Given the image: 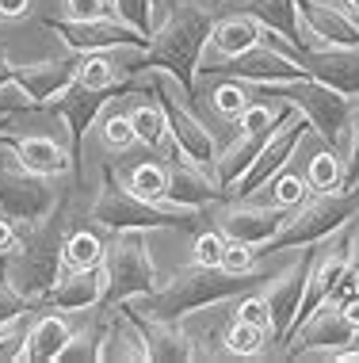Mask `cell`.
<instances>
[{
	"mask_svg": "<svg viewBox=\"0 0 359 363\" xmlns=\"http://www.w3.org/2000/svg\"><path fill=\"white\" fill-rule=\"evenodd\" d=\"M359 211V184L341 191H317L306 203H298L295 211H287L279 233L271 238L268 249H298V245H317L333 233H341V225Z\"/></svg>",
	"mask_w": 359,
	"mask_h": 363,
	"instance_id": "6da1fadb",
	"label": "cell"
},
{
	"mask_svg": "<svg viewBox=\"0 0 359 363\" xmlns=\"http://www.w3.org/2000/svg\"><path fill=\"white\" fill-rule=\"evenodd\" d=\"M103 272H108V298L103 302H138L157 291V268L145 225H122L115 241L103 249Z\"/></svg>",
	"mask_w": 359,
	"mask_h": 363,
	"instance_id": "7a4b0ae2",
	"label": "cell"
},
{
	"mask_svg": "<svg viewBox=\"0 0 359 363\" xmlns=\"http://www.w3.org/2000/svg\"><path fill=\"white\" fill-rule=\"evenodd\" d=\"M210 31H215V16L203 4H176L169 12V19L149 35L153 50L145 57H149L153 65H161V69H172L176 77H191Z\"/></svg>",
	"mask_w": 359,
	"mask_h": 363,
	"instance_id": "3957f363",
	"label": "cell"
},
{
	"mask_svg": "<svg viewBox=\"0 0 359 363\" xmlns=\"http://www.w3.org/2000/svg\"><path fill=\"white\" fill-rule=\"evenodd\" d=\"M306 130H309V123L302 119V111H295V107H290V111L283 115V123H279L275 130H271V138L260 145L256 161H252L249 169L241 172V180L234 184V188H226V191H229V195H237V199H252L256 191H264L268 184L287 169V161L295 157L298 145H302Z\"/></svg>",
	"mask_w": 359,
	"mask_h": 363,
	"instance_id": "277c9868",
	"label": "cell"
},
{
	"mask_svg": "<svg viewBox=\"0 0 359 363\" xmlns=\"http://www.w3.org/2000/svg\"><path fill=\"white\" fill-rule=\"evenodd\" d=\"M355 325H348L344 313H341V302H321V306H314L306 313L302 321H298L295 329H290L287 345L290 356H306V359H336V352L348 348L355 340Z\"/></svg>",
	"mask_w": 359,
	"mask_h": 363,
	"instance_id": "5b68a950",
	"label": "cell"
},
{
	"mask_svg": "<svg viewBox=\"0 0 359 363\" xmlns=\"http://www.w3.org/2000/svg\"><path fill=\"white\" fill-rule=\"evenodd\" d=\"M283 96L295 111H302V119L309 123V130H317V138L325 145H336V138H341L344 126H348V115H352L348 96H341L336 88H329L321 81H314L309 73L302 81L290 84Z\"/></svg>",
	"mask_w": 359,
	"mask_h": 363,
	"instance_id": "8992f818",
	"label": "cell"
},
{
	"mask_svg": "<svg viewBox=\"0 0 359 363\" xmlns=\"http://www.w3.org/2000/svg\"><path fill=\"white\" fill-rule=\"evenodd\" d=\"M229 62H234V65H226L222 73H229L234 81L256 84V88H279V92H287L295 81H302V77H306L302 57L287 54L283 46L268 43V38L260 46H252L249 54L229 57Z\"/></svg>",
	"mask_w": 359,
	"mask_h": 363,
	"instance_id": "52a82bcc",
	"label": "cell"
},
{
	"mask_svg": "<svg viewBox=\"0 0 359 363\" xmlns=\"http://www.w3.org/2000/svg\"><path fill=\"white\" fill-rule=\"evenodd\" d=\"M287 211L275 207V203H252V199H237L226 203V207L218 211V230L226 233V238H237V241H249V245H271V238L279 233V225H283Z\"/></svg>",
	"mask_w": 359,
	"mask_h": 363,
	"instance_id": "ba28073f",
	"label": "cell"
},
{
	"mask_svg": "<svg viewBox=\"0 0 359 363\" xmlns=\"http://www.w3.org/2000/svg\"><path fill=\"white\" fill-rule=\"evenodd\" d=\"M306 276H309V260H290L287 268H279L271 291L264 294L268 306H271V340H287L290 329H295L298 306H302V294H306Z\"/></svg>",
	"mask_w": 359,
	"mask_h": 363,
	"instance_id": "9c48e42d",
	"label": "cell"
},
{
	"mask_svg": "<svg viewBox=\"0 0 359 363\" xmlns=\"http://www.w3.org/2000/svg\"><path fill=\"white\" fill-rule=\"evenodd\" d=\"M62 38L73 54H100V50L134 46L138 43V31L130 23H122L119 16H103V19H65Z\"/></svg>",
	"mask_w": 359,
	"mask_h": 363,
	"instance_id": "30bf717a",
	"label": "cell"
},
{
	"mask_svg": "<svg viewBox=\"0 0 359 363\" xmlns=\"http://www.w3.org/2000/svg\"><path fill=\"white\" fill-rule=\"evenodd\" d=\"M103 298H108V272H103V264L84 268V272H57L54 287L46 294V302L65 313H84V310L100 306Z\"/></svg>",
	"mask_w": 359,
	"mask_h": 363,
	"instance_id": "8fae6325",
	"label": "cell"
},
{
	"mask_svg": "<svg viewBox=\"0 0 359 363\" xmlns=\"http://www.w3.org/2000/svg\"><path fill=\"white\" fill-rule=\"evenodd\" d=\"M0 138H4V134H0ZM4 142L16 150L19 164L35 176L54 180V176H69V169H73V150L62 138H50V134H19L16 138V134H8Z\"/></svg>",
	"mask_w": 359,
	"mask_h": 363,
	"instance_id": "7c38bea8",
	"label": "cell"
},
{
	"mask_svg": "<svg viewBox=\"0 0 359 363\" xmlns=\"http://www.w3.org/2000/svg\"><path fill=\"white\" fill-rule=\"evenodd\" d=\"M302 65L314 81L336 88L341 96H359V50L355 46H325V50H306Z\"/></svg>",
	"mask_w": 359,
	"mask_h": 363,
	"instance_id": "4fadbf2b",
	"label": "cell"
},
{
	"mask_svg": "<svg viewBox=\"0 0 359 363\" xmlns=\"http://www.w3.org/2000/svg\"><path fill=\"white\" fill-rule=\"evenodd\" d=\"M69 337H73V325H69V318H65V310H50V313H42V318H35L31 325H27L19 359H27V363L62 359Z\"/></svg>",
	"mask_w": 359,
	"mask_h": 363,
	"instance_id": "5bb4252c",
	"label": "cell"
},
{
	"mask_svg": "<svg viewBox=\"0 0 359 363\" xmlns=\"http://www.w3.org/2000/svg\"><path fill=\"white\" fill-rule=\"evenodd\" d=\"M264 43V27H260V19L256 16H229V19H222V23H215V31H210V46H215V54L218 57H241V54H249L252 46H260Z\"/></svg>",
	"mask_w": 359,
	"mask_h": 363,
	"instance_id": "9a60e30c",
	"label": "cell"
},
{
	"mask_svg": "<svg viewBox=\"0 0 359 363\" xmlns=\"http://www.w3.org/2000/svg\"><path fill=\"white\" fill-rule=\"evenodd\" d=\"M126 77V65L115 62L108 50L100 54H81L73 62V84L84 88V92H108Z\"/></svg>",
	"mask_w": 359,
	"mask_h": 363,
	"instance_id": "2e32d148",
	"label": "cell"
},
{
	"mask_svg": "<svg viewBox=\"0 0 359 363\" xmlns=\"http://www.w3.org/2000/svg\"><path fill=\"white\" fill-rule=\"evenodd\" d=\"M103 245L92 230H73L69 238L62 241V272H84V268H96L103 264Z\"/></svg>",
	"mask_w": 359,
	"mask_h": 363,
	"instance_id": "e0dca14e",
	"label": "cell"
},
{
	"mask_svg": "<svg viewBox=\"0 0 359 363\" xmlns=\"http://www.w3.org/2000/svg\"><path fill=\"white\" fill-rule=\"evenodd\" d=\"M306 184L314 191H341L344 188V161H341V153H336L333 145H325V150H317L314 157H309Z\"/></svg>",
	"mask_w": 359,
	"mask_h": 363,
	"instance_id": "ac0fdd59",
	"label": "cell"
},
{
	"mask_svg": "<svg viewBox=\"0 0 359 363\" xmlns=\"http://www.w3.org/2000/svg\"><path fill=\"white\" fill-rule=\"evenodd\" d=\"M130 195H138L142 203H161L169 199V164L157 161H142L138 169L130 172Z\"/></svg>",
	"mask_w": 359,
	"mask_h": 363,
	"instance_id": "d6986e66",
	"label": "cell"
},
{
	"mask_svg": "<svg viewBox=\"0 0 359 363\" xmlns=\"http://www.w3.org/2000/svg\"><path fill=\"white\" fill-rule=\"evenodd\" d=\"M130 123H134V134H138L142 145H149V150H157L164 145L169 138V115H164V104H138L130 111Z\"/></svg>",
	"mask_w": 359,
	"mask_h": 363,
	"instance_id": "ffe728a7",
	"label": "cell"
},
{
	"mask_svg": "<svg viewBox=\"0 0 359 363\" xmlns=\"http://www.w3.org/2000/svg\"><path fill=\"white\" fill-rule=\"evenodd\" d=\"M222 345H226L229 356H241V359H249V356H260L268 345V329L264 325H252V321H241L234 318L226 325V337H222Z\"/></svg>",
	"mask_w": 359,
	"mask_h": 363,
	"instance_id": "44dd1931",
	"label": "cell"
},
{
	"mask_svg": "<svg viewBox=\"0 0 359 363\" xmlns=\"http://www.w3.org/2000/svg\"><path fill=\"white\" fill-rule=\"evenodd\" d=\"M333 150L341 153V161H344V188H355L359 184V104L352 107L348 126H344L341 138H336Z\"/></svg>",
	"mask_w": 359,
	"mask_h": 363,
	"instance_id": "7402d4cb",
	"label": "cell"
},
{
	"mask_svg": "<svg viewBox=\"0 0 359 363\" xmlns=\"http://www.w3.org/2000/svg\"><path fill=\"white\" fill-rule=\"evenodd\" d=\"M100 138L111 153H126L130 145H138V134H134V123L126 111H108L100 123Z\"/></svg>",
	"mask_w": 359,
	"mask_h": 363,
	"instance_id": "603a6c76",
	"label": "cell"
},
{
	"mask_svg": "<svg viewBox=\"0 0 359 363\" xmlns=\"http://www.w3.org/2000/svg\"><path fill=\"white\" fill-rule=\"evenodd\" d=\"M268 188H271V203L283 207V211H295L298 203H306L309 195H314V188L306 184V176H298V172H279L275 184H268Z\"/></svg>",
	"mask_w": 359,
	"mask_h": 363,
	"instance_id": "cb8c5ba5",
	"label": "cell"
},
{
	"mask_svg": "<svg viewBox=\"0 0 359 363\" xmlns=\"http://www.w3.org/2000/svg\"><path fill=\"white\" fill-rule=\"evenodd\" d=\"M210 104H215V111L222 115V119H237V115L252 104L249 84H245V81H234V77H229V81H222V84L215 88Z\"/></svg>",
	"mask_w": 359,
	"mask_h": 363,
	"instance_id": "d4e9b609",
	"label": "cell"
},
{
	"mask_svg": "<svg viewBox=\"0 0 359 363\" xmlns=\"http://www.w3.org/2000/svg\"><path fill=\"white\" fill-rule=\"evenodd\" d=\"M222 272H226V276H252V272H256V245L237 241V238H226Z\"/></svg>",
	"mask_w": 359,
	"mask_h": 363,
	"instance_id": "484cf974",
	"label": "cell"
},
{
	"mask_svg": "<svg viewBox=\"0 0 359 363\" xmlns=\"http://www.w3.org/2000/svg\"><path fill=\"white\" fill-rule=\"evenodd\" d=\"M222 252H226V233H199L195 245H191V257H195L199 268H222Z\"/></svg>",
	"mask_w": 359,
	"mask_h": 363,
	"instance_id": "4316f807",
	"label": "cell"
},
{
	"mask_svg": "<svg viewBox=\"0 0 359 363\" xmlns=\"http://www.w3.org/2000/svg\"><path fill=\"white\" fill-rule=\"evenodd\" d=\"M234 318H241V321H252V325H264V329H271V306H268V298H264V294H249V298H241L237 306H234Z\"/></svg>",
	"mask_w": 359,
	"mask_h": 363,
	"instance_id": "83f0119b",
	"label": "cell"
},
{
	"mask_svg": "<svg viewBox=\"0 0 359 363\" xmlns=\"http://www.w3.org/2000/svg\"><path fill=\"white\" fill-rule=\"evenodd\" d=\"M62 8H65V19H103V16H111L108 0H62Z\"/></svg>",
	"mask_w": 359,
	"mask_h": 363,
	"instance_id": "f1b7e54d",
	"label": "cell"
},
{
	"mask_svg": "<svg viewBox=\"0 0 359 363\" xmlns=\"http://www.w3.org/2000/svg\"><path fill=\"white\" fill-rule=\"evenodd\" d=\"M35 4L38 0H0V19H23V16H31L35 12Z\"/></svg>",
	"mask_w": 359,
	"mask_h": 363,
	"instance_id": "f546056e",
	"label": "cell"
},
{
	"mask_svg": "<svg viewBox=\"0 0 359 363\" xmlns=\"http://www.w3.org/2000/svg\"><path fill=\"white\" fill-rule=\"evenodd\" d=\"M16 241H19V230H16V222L8 218V214H0V257H8V252L16 249Z\"/></svg>",
	"mask_w": 359,
	"mask_h": 363,
	"instance_id": "4dcf8cb0",
	"label": "cell"
},
{
	"mask_svg": "<svg viewBox=\"0 0 359 363\" xmlns=\"http://www.w3.org/2000/svg\"><path fill=\"white\" fill-rule=\"evenodd\" d=\"M341 313H344L348 325H355V329H359V291H355V294H348V298L341 302Z\"/></svg>",
	"mask_w": 359,
	"mask_h": 363,
	"instance_id": "1f68e13d",
	"label": "cell"
},
{
	"mask_svg": "<svg viewBox=\"0 0 359 363\" xmlns=\"http://www.w3.org/2000/svg\"><path fill=\"white\" fill-rule=\"evenodd\" d=\"M348 241H352V260L359 264V211L348 218Z\"/></svg>",
	"mask_w": 359,
	"mask_h": 363,
	"instance_id": "d6a6232c",
	"label": "cell"
},
{
	"mask_svg": "<svg viewBox=\"0 0 359 363\" xmlns=\"http://www.w3.org/2000/svg\"><path fill=\"white\" fill-rule=\"evenodd\" d=\"M336 359H344V363H359V348H341V352H336Z\"/></svg>",
	"mask_w": 359,
	"mask_h": 363,
	"instance_id": "836d02e7",
	"label": "cell"
},
{
	"mask_svg": "<svg viewBox=\"0 0 359 363\" xmlns=\"http://www.w3.org/2000/svg\"><path fill=\"white\" fill-rule=\"evenodd\" d=\"M341 4H344L348 12H352V16H359V0H341Z\"/></svg>",
	"mask_w": 359,
	"mask_h": 363,
	"instance_id": "e575fe53",
	"label": "cell"
},
{
	"mask_svg": "<svg viewBox=\"0 0 359 363\" xmlns=\"http://www.w3.org/2000/svg\"><path fill=\"white\" fill-rule=\"evenodd\" d=\"M352 283H355V291H359V264L352 268Z\"/></svg>",
	"mask_w": 359,
	"mask_h": 363,
	"instance_id": "d590c367",
	"label": "cell"
}]
</instances>
